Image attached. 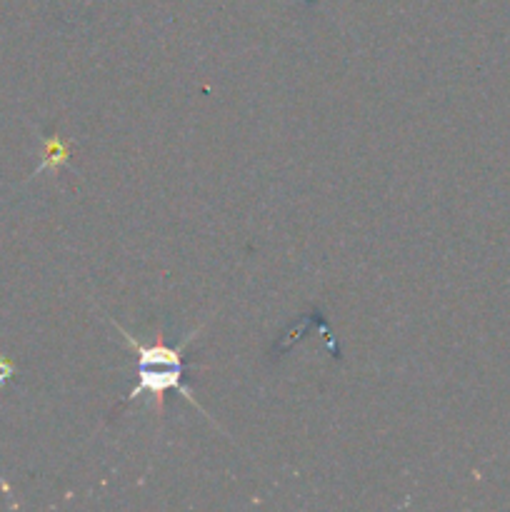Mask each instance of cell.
Masks as SVG:
<instances>
[{
	"instance_id": "6da1fadb",
	"label": "cell",
	"mask_w": 510,
	"mask_h": 512,
	"mask_svg": "<svg viewBox=\"0 0 510 512\" xmlns=\"http://www.w3.org/2000/svg\"><path fill=\"white\" fill-rule=\"evenodd\" d=\"M168 390H180L195 408L203 413V408L198 405V400L190 395V390L183 385V368H165V365H140L138 368V383L133 385V393L128 395V400L140 398V395L150 393L155 398V408L158 413H163V398Z\"/></svg>"
},
{
	"instance_id": "7a4b0ae2",
	"label": "cell",
	"mask_w": 510,
	"mask_h": 512,
	"mask_svg": "<svg viewBox=\"0 0 510 512\" xmlns=\"http://www.w3.org/2000/svg\"><path fill=\"white\" fill-rule=\"evenodd\" d=\"M70 158V148L68 143H63V140L58 138V135H50V138H45V145H43V160H40L38 170H35V175H40L43 170H58L60 165L68 163Z\"/></svg>"
},
{
	"instance_id": "3957f363",
	"label": "cell",
	"mask_w": 510,
	"mask_h": 512,
	"mask_svg": "<svg viewBox=\"0 0 510 512\" xmlns=\"http://www.w3.org/2000/svg\"><path fill=\"white\" fill-rule=\"evenodd\" d=\"M13 375H15L13 363H10L8 358H3V355H0V390H3V385L8 383V380L13 378Z\"/></svg>"
}]
</instances>
